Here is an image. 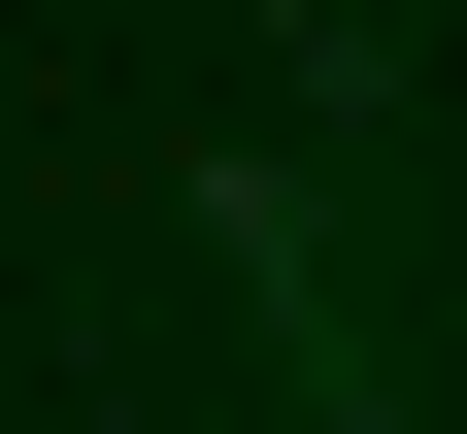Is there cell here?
I'll list each match as a JSON object with an SVG mask.
<instances>
[{"label": "cell", "mask_w": 467, "mask_h": 434, "mask_svg": "<svg viewBox=\"0 0 467 434\" xmlns=\"http://www.w3.org/2000/svg\"><path fill=\"white\" fill-rule=\"evenodd\" d=\"M201 234H234V301L301 334V434H400V334L334 301V201H301V167H201Z\"/></svg>", "instance_id": "6da1fadb"}]
</instances>
